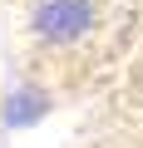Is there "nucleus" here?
<instances>
[{
    "instance_id": "obj_2",
    "label": "nucleus",
    "mask_w": 143,
    "mask_h": 148,
    "mask_svg": "<svg viewBox=\"0 0 143 148\" xmlns=\"http://www.w3.org/2000/svg\"><path fill=\"white\" fill-rule=\"evenodd\" d=\"M44 109H49V104H44V94L25 89V94H15V99L5 104V123H10V128H20V123H35Z\"/></svg>"
},
{
    "instance_id": "obj_1",
    "label": "nucleus",
    "mask_w": 143,
    "mask_h": 148,
    "mask_svg": "<svg viewBox=\"0 0 143 148\" xmlns=\"http://www.w3.org/2000/svg\"><path fill=\"white\" fill-rule=\"evenodd\" d=\"M89 20H94L89 0H44L35 10V35H44V40H74V35L89 30Z\"/></svg>"
}]
</instances>
